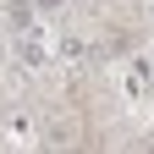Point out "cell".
I'll use <instances>...</instances> for the list:
<instances>
[{"label": "cell", "instance_id": "cell-1", "mask_svg": "<svg viewBox=\"0 0 154 154\" xmlns=\"http://www.w3.org/2000/svg\"><path fill=\"white\" fill-rule=\"evenodd\" d=\"M6 22H11L17 33H28V28H33V6H28V0H11V6H6Z\"/></svg>", "mask_w": 154, "mask_h": 154}, {"label": "cell", "instance_id": "cell-2", "mask_svg": "<svg viewBox=\"0 0 154 154\" xmlns=\"http://www.w3.org/2000/svg\"><path fill=\"white\" fill-rule=\"evenodd\" d=\"M72 138H77V127L66 121V116H55V121H50V143H55V149H66Z\"/></svg>", "mask_w": 154, "mask_h": 154}, {"label": "cell", "instance_id": "cell-3", "mask_svg": "<svg viewBox=\"0 0 154 154\" xmlns=\"http://www.w3.org/2000/svg\"><path fill=\"white\" fill-rule=\"evenodd\" d=\"M38 6H44V11H61V6H66V0H38Z\"/></svg>", "mask_w": 154, "mask_h": 154}, {"label": "cell", "instance_id": "cell-4", "mask_svg": "<svg viewBox=\"0 0 154 154\" xmlns=\"http://www.w3.org/2000/svg\"><path fill=\"white\" fill-rule=\"evenodd\" d=\"M0 61H6V44H0Z\"/></svg>", "mask_w": 154, "mask_h": 154}, {"label": "cell", "instance_id": "cell-5", "mask_svg": "<svg viewBox=\"0 0 154 154\" xmlns=\"http://www.w3.org/2000/svg\"><path fill=\"white\" fill-rule=\"evenodd\" d=\"M149 28H154V11H149Z\"/></svg>", "mask_w": 154, "mask_h": 154}]
</instances>
